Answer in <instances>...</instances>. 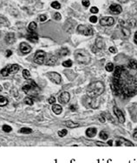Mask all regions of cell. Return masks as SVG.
<instances>
[{"mask_svg":"<svg viewBox=\"0 0 137 163\" xmlns=\"http://www.w3.org/2000/svg\"><path fill=\"white\" fill-rule=\"evenodd\" d=\"M113 89L116 95L129 98L137 93V61L131 59L127 64L116 66L113 75Z\"/></svg>","mask_w":137,"mask_h":163,"instance_id":"cell-1","label":"cell"},{"mask_svg":"<svg viewBox=\"0 0 137 163\" xmlns=\"http://www.w3.org/2000/svg\"><path fill=\"white\" fill-rule=\"evenodd\" d=\"M104 92V86L102 82H93L89 86L87 89V94L91 98H96L103 94Z\"/></svg>","mask_w":137,"mask_h":163,"instance_id":"cell-2","label":"cell"},{"mask_svg":"<svg viewBox=\"0 0 137 163\" xmlns=\"http://www.w3.org/2000/svg\"><path fill=\"white\" fill-rule=\"evenodd\" d=\"M75 58L78 63L84 64V65L89 63V61H90L89 53L83 49H78L75 52Z\"/></svg>","mask_w":137,"mask_h":163,"instance_id":"cell-3","label":"cell"},{"mask_svg":"<svg viewBox=\"0 0 137 163\" xmlns=\"http://www.w3.org/2000/svg\"><path fill=\"white\" fill-rule=\"evenodd\" d=\"M23 91L25 93L29 95H36L40 91V88L37 87L34 80L29 79L28 81L25 83V85L23 87Z\"/></svg>","mask_w":137,"mask_h":163,"instance_id":"cell-4","label":"cell"},{"mask_svg":"<svg viewBox=\"0 0 137 163\" xmlns=\"http://www.w3.org/2000/svg\"><path fill=\"white\" fill-rule=\"evenodd\" d=\"M18 70H19V65H16V64H14V65H8L6 67L2 69L0 73H1L2 76L7 77L9 75L17 73L18 72Z\"/></svg>","mask_w":137,"mask_h":163,"instance_id":"cell-5","label":"cell"},{"mask_svg":"<svg viewBox=\"0 0 137 163\" xmlns=\"http://www.w3.org/2000/svg\"><path fill=\"white\" fill-rule=\"evenodd\" d=\"M77 32L80 34H83L85 36H91L93 35V30L90 26H88V25H80L77 27Z\"/></svg>","mask_w":137,"mask_h":163,"instance_id":"cell-6","label":"cell"},{"mask_svg":"<svg viewBox=\"0 0 137 163\" xmlns=\"http://www.w3.org/2000/svg\"><path fill=\"white\" fill-rule=\"evenodd\" d=\"M45 58H46V53L43 51H37L35 54L34 61L38 65H43L45 61Z\"/></svg>","mask_w":137,"mask_h":163,"instance_id":"cell-7","label":"cell"},{"mask_svg":"<svg viewBox=\"0 0 137 163\" xmlns=\"http://www.w3.org/2000/svg\"><path fill=\"white\" fill-rule=\"evenodd\" d=\"M47 76H48V78H50V80L53 82V83L55 84H60L62 81V78H61V75L59 74V73L57 72H48V74H47Z\"/></svg>","mask_w":137,"mask_h":163,"instance_id":"cell-8","label":"cell"},{"mask_svg":"<svg viewBox=\"0 0 137 163\" xmlns=\"http://www.w3.org/2000/svg\"><path fill=\"white\" fill-rule=\"evenodd\" d=\"M114 23L115 19L112 17H104L100 20V24L103 26H110V25H114Z\"/></svg>","mask_w":137,"mask_h":163,"instance_id":"cell-9","label":"cell"},{"mask_svg":"<svg viewBox=\"0 0 137 163\" xmlns=\"http://www.w3.org/2000/svg\"><path fill=\"white\" fill-rule=\"evenodd\" d=\"M69 100H70V95H69V93H67V92L62 93L61 94H60L59 98H58L59 102L61 104H63V105L68 103V102L69 101Z\"/></svg>","mask_w":137,"mask_h":163,"instance_id":"cell-10","label":"cell"},{"mask_svg":"<svg viewBox=\"0 0 137 163\" xmlns=\"http://www.w3.org/2000/svg\"><path fill=\"white\" fill-rule=\"evenodd\" d=\"M114 113H115V114L116 115V117H117V119H118V121H119L120 123H124V122H125V117H124L123 113H122L118 107H114Z\"/></svg>","mask_w":137,"mask_h":163,"instance_id":"cell-11","label":"cell"},{"mask_svg":"<svg viewBox=\"0 0 137 163\" xmlns=\"http://www.w3.org/2000/svg\"><path fill=\"white\" fill-rule=\"evenodd\" d=\"M116 146H120L122 145H124L126 146H134V144L132 143L131 141H129V140H126V139H123V138H119L116 140Z\"/></svg>","mask_w":137,"mask_h":163,"instance_id":"cell-12","label":"cell"},{"mask_svg":"<svg viewBox=\"0 0 137 163\" xmlns=\"http://www.w3.org/2000/svg\"><path fill=\"white\" fill-rule=\"evenodd\" d=\"M19 48H20V51H21L23 54L30 53V52H31V47H30L27 43H24V42L20 44Z\"/></svg>","mask_w":137,"mask_h":163,"instance_id":"cell-13","label":"cell"},{"mask_svg":"<svg viewBox=\"0 0 137 163\" xmlns=\"http://www.w3.org/2000/svg\"><path fill=\"white\" fill-rule=\"evenodd\" d=\"M109 11H110V12H112L113 14L117 15V14H120L121 12H122V7H121V5H111L110 7H109Z\"/></svg>","mask_w":137,"mask_h":163,"instance_id":"cell-14","label":"cell"},{"mask_svg":"<svg viewBox=\"0 0 137 163\" xmlns=\"http://www.w3.org/2000/svg\"><path fill=\"white\" fill-rule=\"evenodd\" d=\"M56 61H57V58L56 56H54V55L50 54L49 56H47V58L45 59L44 62L48 65H54L56 63Z\"/></svg>","mask_w":137,"mask_h":163,"instance_id":"cell-15","label":"cell"},{"mask_svg":"<svg viewBox=\"0 0 137 163\" xmlns=\"http://www.w3.org/2000/svg\"><path fill=\"white\" fill-rule=\"evenodd\" d=\"M5 42L8 44H13L16 41V38H15V34L14 33H8L5 36Z\"/></svg>","mask_w":137,"mask_h":163,"instance_id":"cell-16","label":"cell"},{"mask_svg":"<svg viewBox=\"0 0 137 163\" xmlns=\"http://www.w3.org/2000/svg\"><path fill=\"white\" fill-rule=\"evenodd\" d=\"M26 38L27 39L30 40V42H33V43H36L38 40V35L35 32H30L29 34H27Z\"/></svg>","mask_w":137,"mask_h":163,"instance_id":"cell-17","label":"cell"},{"mask_svg":"<svg viewBox=\"0 0 137 163\" xmlns=\"http://www.w3.org/2000/svg\"><path fill=\"white\" fill-rule=\"evenodd\" d=\"M96 134V128L95 127H89L86 130V135L89 138H92V137H95Z\"/></svg>","mask_w":137,"mask_h":163,"instance_id":"cell-18","label":"cell"},{"mask_svg":"<svg viewBox=\"0 0 137 163\" xmlns=\"http://www.w3.org/2000/svg\"><path fill=\"white\" fill-rule=\"evenodd\" d=\"M52 111L54 112L56 114H60V113H62V111H63V108H62V107L60 105H53L52 107Z\"/></svg>","mask_w":137,"mask_h":163,"instance_id":"cell-19","label":"cell"},{"mask_svg":"<svg viewBox=\"0 0 137 163\" xmlns=\"http://www.w3.org/2000/svg\"><path fill=\"white\" fill-rule=\"evenodd\" d=\"M96 45L97 48L99 49H103L104 47V42H103V39L102 38H96Z\"/></svg>","mask_w":137,"mask_h":163,"instance_id":"cell-20","label":"cell"},{"mask_svg":"<svg viewBox=\"0 0 137 163\" xmlns=\"http://www.w3.org/2000/svg\"><path fill=\"white\" fill-rule=\"evenodd\" d=\"M63 124H64V125L66 126V127H69V128H75V127H79V124L74 123V122H72L71 120H69V121L63 122Z\"/></svg>","mask_w":137,"mask_h":163,"instance_id":"cell-21","label":"cell"},{"mask_svg":"<svg viewBox=\"0 0 137 163\" xmlns=\"http://www.w3.org/2000/svg\"><path fill=\"white\" fill-rule=\"evenodd\" d=\"M19 133H23V134H29V133H32V130L30 128H27V127H23L19 130Z\"/></svg>","mask_w":137,"mask_h":163,"instance_id":"cell-22","label":"cell"},{"mask_svg":"<svg viewBox=\"0 0 137 163\" xmlns=\"http://www.w3.org/2000/svg\"><path fill=\"white\" fill-rule=\"evenodd\" d=\"M29 32H34L36 29V24L35 22H31V23L29 25Z\"/></svg>","mask_w":137,"mask_h":163,"instance_id":"cell-23","label":"cell"},{"mask_svg":"<svg viewBox=\"0 0 137 163\" xmlns=\"http://www.w3.org/2000/svg\"><path fill=\"white\" fill-rule=\"evenodd\" d=\"M8 104V100L3 96H0V107H4Z\"/></svg>","mask_w":137,"mask_h":163,"instance_id":"cell-24","label":"cell"},{"mask_svg":"<svg viewBox=\"0 0 137 163\" xmlns=\"http://www.w3.org/2000/svg\"><path fill=\"white\" fill-rule=\"evenodd\" d=\"M68 53H69V50H68V49H66V48L61 49V50L58 52L59 56H62V57H65Z\"/></svg>","mask_w":137,"mask_h":163,"instance_id":"cell-25","label":"cell"},{"mask_svg":"<svg viewBox=\"0 0 137 163\" xmlns=\"http://www.w3.org/2000/svg\"><path fill=\"white\" fill-rule=\"evenodd\" d=\"M24 103H26L29 106H32L33 105V100H32L30 97H26L24 99Z\"/></svg>","mask_w":137,"mask_h":163,"instance_id":"cell-26","label":"cell"},{"mask_svg":"<svg viewBox=\"0 0 137 163\" xmlns=\"http://www.w3.org/2000/svg\"><path fill=\"white\" fill-rule=\"evenodd\" d=\"M106 70L108 72H112L114 70V65H113V63H108L106 65Z\"/></svg>","mask_w":137,"mask_h":163,"instance_id":"cell-27","label":"cell"},{"mask_svg":"<svg viewBox=\"0 0 137 163\" xmlns=\"http://www.w3.org/2000/svg\"><path fill=\"white\" fill-rule=\"evenodd\" d=\"M51 7H53L54 9H60L61 8V5H60L58 2H56V1H55V2H52L51 3Z\"/></svg>","mask_w":137,"mask_h":163,"instance_id":"cell-28","label":"cell"},{"mask_svg":"<svg viewBox=\"0 0 137 163\" xmlns=\"http://www.w3.org/2000/svg\"><path fill=\"white\" fill-rule=\"evenodd\" d=\"M12 128L10 127V126L8 125H3V131L6 132V133H10V132H11Z\"/></svg>","mask_w":137,"mask_h":163,"instance_id":"cell-29","label":"cell"},{"mask_svg":"<svg viewBox=\"0 0 137 163\" xmlns=\"http://www.w3.org/2000/svg\"><path fill=\"white\" fill-rule=\"evenodd\" d=\"M67 130L66 129H63V130H60L59 132H58V135H59L60 137H64L65 135H67Z\"/></svg>","mask_w":137,"mask_h":163,"instance_id":"cell-30","label":"cell"},{"mask_svg":"<svg viewBox=\"0 0 137 163\" xmlns=\"http://www.w3.org/2000/svg\"><path fill=\"white\" fill-rule=\"evenodd\" d=\"M99 136H100V138L103 139V140H107V139H108L107 133H106V132H103V131H102L101 133H100Z\"/></svg>","mask_w":137,"mask_h":163,"instance_id":"cell-31","label":"cell"},{"mask_svg":"<svg viewBox=\"0 0 137 163\" xmlns=\"http://www.w3.org/2000/svg\"><path fill=\"white\" fill-rule=\"evenodd\" d=\"M23 76L24 78H29L30 77V73L28 70H23Z\"/></svg>","mask_w":137,"mask_h":163,"instance_id":"cell-32","label":"cell"},{"mask_svg":"<svg viewBox=\"0 0 137 163\" xmlns=\"http://www.w3.org/2000/svg\"><path fill=\"white\" fill-rule=\"evenodd\" d=\"M63 65L64 67H70L72 65V61L71 60H66L63 63Z\"/></svg>","mask_w":137,"mask_h":163,"instance_id":"cell-33","label":"cell"},{"mask_svg":"<svg viewBox=\"0 0 137 163\" xmlns=\"http://www.w3.org/2000/svg\"><path fill=\"white\" fill-rule=\"evenodd\" d=\"M0 25H9V23L7 22V19L5 18L0 17Z\"/></svg>","mask_w":137,"mask_h":163,"instance_id":"cell-34","label":"cell"},{"mask_svg":"<svg viewBox=\"0 0 137 163\" xmlns=\"http://www.w3.org/2000/svg\"><path fill=\"white\" fill-rule=\"evenodd\" d=\"M122 32H123V34L126 37H129V35H130V31L127 28H122Z\"/></svg>","mask_w":137,"mask_h":163,"instance_id":"cell-35","label":"cell"},{"mask_svg":"<svg viewBox=\"0 0 137 163\" xmlns=\"http://www.w3.org/2000/svg\"><path fill=\"white\" fill-rule=\"evenodd\" d=\"M89 21L93 24L96 23V21H97V17H96V16H91L90 18H89Z\"/></svg>","mask_w":137,"mask_h":163,"instance_id":"cell-36","label":"cell"},{"mask_svg":"<svg viewBox=\"0 0 137 163\" xmlns=\"http://www.w3.org/2000/svg\"><path fill=\"white\" fill-rule=\"evenodd\" d=\"M54 18L56 20H60L62 18V16H61V14L59 13V12H56V13H55V15H54Z\"/></svg>","mask_w":137,"mask_h":163,"instance_id":"cell-37","label":"cell"},{"mask_svg":"<svg viewBox=\"0 0 137 163\" xmlns=\"http://www.w3.org/2000/svg\"><path fill=\"white\" fill-rule=\"evenodd\" d=\"M90 12H91V13H97V12H99V10H98L97 7H92V8L90 9Z\"/></svg>","mask_w":137,"mask_h":163,"instance_id":"cell-38","label":"cell"},{"mask_svg":"<svg viewBox=\"0 0 137 163\" xmlns=\"http://www.w3.org/2000/svg\"><path fill=\"white\" fill-rule=\"evenodd\" d=\"M48 102L50 104H55V102H56V99H55L54 97H50V98L49 99Z\"/></svg>","mask_w":137,"mask_h":163,"instance_id":"cell-39","label":"cell"},{"mask_svg":"<svg viewBox=\"0 0 137 163\" xmlns=\"http://www.w3.org/2000/svg\"><path fill=\"white\" fill-rule=\"evenodd\" d=\"M83 5H84L85 7L89 6V0H83Z\"/></svg>","mask_w":137,"mask_h":163,"instance_id":"cell-40","label":"cell"},{"mask_svg":"<svg viewBox=\"0 0 137 163\" xmlns=\"http://www.w3.org/2000/svg\"><path fill=\"white\" fill-rule=\"evenodd\" d=\"M109 51L110 52H112V53H116V52H117V50H116L115 47H109Z\"/></svg>","mask_w":137,"mask_h":163,"instance_id":"cell-41","label":"cell"},{"mask_svg":"<svg viewBox=\"0 0 137 163\" xmlns=\"http://www.w3.org/2000/svg\"><path fill=\"white\" fill-rule=\"evenodd\" d=\"M46 18H47V17L45 15H41L39 17V19H40V21H41V22L45 21V20H46Z\"/></svg>","mask_w":137,"mask_h":163,"instance_id":"cell-42","label":"cell"},{"mask_svg":"<svg viewBox=\"0 0 137 163\" xmlns=\"http://www.w3.org/2000/svg\"><path fill=\"white\" fill-rule=\"evenodd\" d=\"M96 145L100 146H105L106 144L103 143V142H100V141H96Z\"/></svg>","mask_w":137,"mask_h":163,"instance_id":"cell-43","label":"cell"},{"mask_svg":"<svg viewBox=\"0 0 137 163\" xmlns=\"http://www.w3.org/2000/svg\"><path fill=\"white\" fill-rule=\"evenodd\" d=\"M11 54H12V52H11V51H10V50H8L6 52V57L7 58H9L10 56H11Z\"/></svg>","mask_w":137,"mask_h":163,"instance_id":"cell-44","label":"cell"},{"mask_svg":"<svg viewBox=\"0 0 137 163\" xmlns=\"http://www.w3.org/2000/svg\"><path fill=\"white\" fill-rule=\"evenodd\" d=\"M133 137H134L135 139H137V128H136V130H135L134 134H133Z\"/></svg>","mask_w":137,"mask_h":163,"instance_id":"cell-45","label":"cell"},{"mask_svg":"<svg viewBox=\"0 0 137 163\" xmlns=\"http://www.w3.org/2000/svg\"><path fill=\"white\" fill-rule=\"evenodd\" d=\"M134 40H135V42H136V44H137V32H136V34H135Z\"/></svg>","mask_w":137,"mask_h":163,"instance_id":"cell-46","label":"cell"},{"mask_svg":"<svg viewBox=\"0 0 137 163\" xmlns=\"http://www.w3.org/2000/svg\"><path fill=\"white\" fill-rule=\"evenodd\" d=\"M108 145L110 146H112L113 145V141H112V140H109V141H108Z\"/></svg>","mask_w":137,"mask_h":163,"instance_id":"cell-47","label":"cell"},{"mask_svg":"<svg viewBox=\"0 0 137 163\" xmlns=\"http://www.w3.org/2000/svg\"><path fill=\"white\" fill-rule=\"evenodd\" d=\"M76 108L74 107V106H71V107H70V110H71V111H76Z\"/></svg>","mask_w":137,"mask_h":163,"instance_id":"cell-48","label":"cell"},{"mask_svg":"<svg viewBox=\"0 0 137 163\" xmlns=\"http://www.w3.org/2000/svg\"><path fill=\"white\" fill-rule=\"evenodd\" d=\"M118 1H119L120 3H123L124 4V3H127L128 0H118Z\"/></svg>","mask_w":137,"mask_h":163,"instance_id":"cell-49","label":"cell"},{"mask_svg":"<svg viewBox=\"0 0 137 163\" xmlns=\"http://www.w3.org/2000/svg\"><path fill=\"white\" fill-rule=\"evenodd\" d=\"M100 120H101L102 122H105V119H104V117H103V118H101V119H100Z\"/></svg>","mask_w":137,"mask_h":163,"instance_id":"cell-50","label":"cell"},{"mask_svg":"<svg viewBox=\"0 0 137 163\" xmlns=\"http://www.w3.org/2000/svg\"><path fill=\"white\" fill-rule=\"evenodd\" d=\"M3 90V87H2V86H0V92Z\"/></svg>","mask_w":137,"mask_h":163,"instance_id":"cell-51","label":"cell"}]
</instances>
